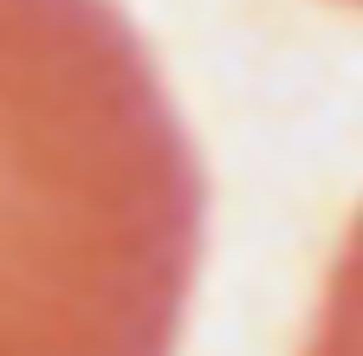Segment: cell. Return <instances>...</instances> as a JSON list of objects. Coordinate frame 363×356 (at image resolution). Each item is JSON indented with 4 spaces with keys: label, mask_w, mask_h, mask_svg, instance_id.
Listing matches in <instances>:
<instances>
[{
    "label": "cell",
    "mask_w": 363,
    "mask_h": 356,
    "mask_svg": "<svg viewBox=\"0 0 363 356\" xmlns=\"http://www.w3.org/2000/svg\"><path fill=\"white\" fill-rule=\"evenodd\" d=\"M201 162L111 0H0V356H175Z\"/></svg>",
    "instance_id": "6da1fadb"
},
{
    "label": "cell",
    "mask_w": 363,
    "mask_h": 356,
    "mask_svg": "<svg viewBox=\"0 0 363 356\" xmlns=\"http://www.w3.org/2000/svg\"><path fill=\"white\" fill-rule=\"evenodd\" d=\"M344 7H363V0H344Z\"/></svg>",
    "instance_id": "3957f363"
},
{
    "label": "cell",
    "mask_w": 363,
    "mask_h": 356,
    "mask_svg": "<svg viewBox=\"0 0 363 356\" xmlns=\"http://www.w3.org/2000/svg\"><path fill=\"white\" fill-rule=\"evenodd\" d=\"M305 356H363V214L350 220V234L325 272V298H318Z\"/></svg>",
    "instance_id": "7a4b0ae2"
}]
</instances>
